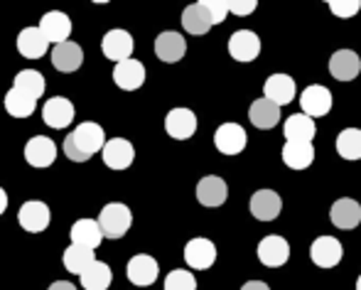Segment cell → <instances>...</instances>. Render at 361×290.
I'll list each match as a JSON object with an SVG mask.
<instances>
[{"label": "cell", "instance_id": "1", "mask_svg": "<svg viewBox=\"0 0 361 290\" xmlns=\"http://www.w3.org/2000/svg\"><path fill=\"white\" fill-rule=\"evenodd\" d=\"M104 145H106L104 128H101L99 123H94V121H84V123H79L72 133L64 138L62 150H64V155H67L69 160L86 162L91 155H94V152H99Z\"/></svg>", "mask_w": 361, "mask_h": 290}, {"label": "cell", "instance_id": "2", "mask_svg": "<svg viewBox=\"0 0 361 290\" xmlns=\"http://www.w3.org/2000/svg\"><path fill=\"white\" fill-rule=\"evenodd\" d=\"M96 224H99L101 234L106 238H121L128 234L130 224H133V212L126 205H121V202H111V205H106L101 210Z\"/></svg>", "mask_w": 361, "mask_h": 290}, {"label": "cell", "instance_id": "3", "mask_svg": "<svg viewBox=\"0 0 361 290\" xmlns=\"http://www.w3.org/2000/svg\"><path fill=\"white\" fill-rule=\"evenodd\" d=\"M300 106H302V114L307 119H319V116H327L332 111V91L322 84H312L300 94Z\"/></svg>", "mask_w": 361, "mask_h": 290}, {"label": "cell", "instance_id": "4", "mask_svg": "<svg viewBox=\"0 0 361 290\" xmlns=\"http://www.w3.org/2000/svg\"><path fill=\"white\" fill-rule=\"evenodd\" d=\"M101 49H104L106 59L118 64V62L130 59V54H133V49H135V42H133V37H130V32H126V30H109V32L104 35Z\"/></svg>", "mask_w": 361, "mask_h": 290}, {"label": "cell", "instance_id": "5", "mask_svg": "<svg viewBox=\"0 0 361 290\" xmlns=\"http://www.w3.org/2000/svg\"><path fill=\"white\" fill-rule=\"evenodd\" d=\"M216 261V246L204 236H197L187 241L185 246V263L195 271H207Z\"/></svg>", "mask_w": 361, "mask_h": 290}, {"label": "cell", "instance_id": "6", "mask_svg": "<svg viewBox=\"0 0 361 290\" xmlns=\"http://www.w3.org/2000/svg\"><path fill=\"white\" fill-rule=\"evenodd\" d=\"M228 54L236 62H253L261 54V37L251 30H236L228 37Z\"/></svg>", "mask_w": 361, "mask_h": 290}, {"label": "cell", "instance_id": "7", "mask_svg": "<svg viewBox=\"0 0 361 290\" xmlns=\"http://www.w3.org/2000/svg\"><path fill=\"white\" fill-rule=\"evenodd\" d=\"M39 32L47 40L49 44H59L67 42L69 35H72V20H69L67 13H59V10H52V13H44L42 20H39Z\"/></svg>", "mask_w": 361, "mask_h": 290}, {"label": "cell", "instance_id": "8", "mask_svg": "<svg viewBox=\"0 0 361 290\" xmlns=\"http://www.w3.org/2000/svg\"><path fill=\"white\" fill-rule=\"evenodd\" d=\"M49 219H52V212H49V207L44 205V202H39V200L25 202V205L20 207V212H18L20 226H23L25 231H30V234L44 231V229L49 226Z\"/></svg>", "mask_w": 361, "mask_h": 290}, {"label": "cell", "instance_id": "9", "mask_svg": "<svg viewBox=\"0 0 361 290\" xmlns=\"http://www.w3.org/2000/svg\"><path fill=\"white\" fill-rule=\"evenodd\" d=\"M290 258V243L278 234H271V236L261 238L258 243V261L266 268H281L283 263H288Z\"/></svg>", "mask_w": 361, "mask_h": 290}, {"label": "cell", "instance_id": "10", "mask_svg": "<svg viewBox=\"0 0 361 290\" xmlns=\"http://www.w3.org/2000/svg\"><path fill=\"white\" fill-rule=\"evenodd\" d=\"M342 243L334 236H317L310 246V258L319 268H334L342 261Z\"/></svg>", "mask_w": 361, "mask_h": 290}, {"label": "cell", "instance_id": "11", "mask_svg": "<svg viewBox=\"0 0 361 290\" xmlns=\"http://www.w3.org/2000/svg\"><path fill=\"white\" fill-rule=\"evenodd\" d=\"M101 155H104V162L111 167V170H128L135 160L133 145H130V140H126V138L106 140V145L101 147Z\"/></svg>", "mask_w": 361, "mask_h": 290}, {"label": "cell", "instance_id": "12", "mask_svg": "<svg viewBox=\"0 0 361 290\" xmlns=\"http://www.w3.org/2000/svg\"><path fill=\"white\" fill-rule=\"evenodd\" d=\"M246 143H248L246 131L238 123H221L214 133V145L224 155H238V152H243Z\"/></svg>", "mask_w": 361, "mask_h": 290}, {"label": "cell", "instance_id": "13", "mask_svg": "<svg viewBox=\"0 0 361 290\" xmlns=\"http://www.w3.org/2000/svg\"><path fill=\"white\" fill-rule=\"evenodd\" d=\"M165 131L170 138L187 140L197 133V116L190 109H172L165 116Z\"/></svg>", "mask_w": 361, "mask_h": 290}, {"label": "cell", "instance_id": "14", "mask_svg": "<svg viewBox=\"0 0 361 290\" xmlns=\"http://www.w3.org/2000/svg\"><path fill=\"white\" fill-rule=\"evenodd\" d=\"M126 273H128V281L133 283V286L147 288L157 281L160 268H157V261L150 256V253H138V256H133L128 261V271Z\"/></svg>", "mask_w": 361, "mask_h": 290}, {"label": "cell", "instance_id": "15", "mask_svg": "<svg viewBox=\"0 0 361 290\" xmlns=\"http://www.w3.org/2000/svg\"><path fill=\"white\" fill-rule=\"evenodd\" d=\"M42 119H44V123H47L49 128H54V131L67 128V126L74 121L72 101L64 99V96H52V99L42 106Z\"/></svg>", "mask_w": 361, "mask_h": 290}, {"label": "cell", "instance_id": "16", "mask_svg": "<svg viewBox=\"0 0 361 290\" xmlns=\"http://www.w3.org/2000/svg\"><path fill=\"white\" fill-rule=\"evenodd\" d=\"M114 81L118 89L123 91H135L145 84V64L138 62V59H126V62H118L114 67Z\"/></svg>", "mask_w": 361, "mask_h": 290}, {"label": "cell", "instance_id": "17", "mask_svg": "<svg viewBox=\"0 0 361 290\" xmlns=\"http://www.w3.org/2000/svg\"><path fill=\"white\" fill-rule=\"evenodd\" d=\"M25 160L32 167H49L57 160V145L47 135H35L25 145Z\"/></svg>", "mask_w": 361, "mask_h": 290}, {"label": "cell", "instance_id": "18", "mask_svg": "<svg viewBox=\"0 0 361 290\" xmlns=\"http://www.w3.org/2000/svg\"><path fill=\"white\" fill-rule=\"evenodd\" d=\"M81 62H84V49H81L76 42H72V40L59 42L52 47V64L57 72L72 74L81 67Z\"/></svg>", "mask_w": 361, "mask_h": 290}, {"label": "cell", "instance_id": "19", "mask_svg": "<svg viewBox=\"0 0 361 290\" xmlns=\"http://www.w3.org/2000/svg\"><path fill=\"white\" fill-rule=\"evenodd\" d=\"M329 219H332L334 226L342 229V231H352V229H357L359 222H361L359 202L352 200V197H342V200H337L332 205V210H329Z\"/></svg>", "mask_w": 361, "mask_h": 290}, {"label": "cell", "instance_id": "20", "mask_svg": "<svg viewBox=\"0 0 361 290\" xmlns=\"http://www.w3.org/2000/svg\"><path fill=\"white\" fill-rule=\"evenodd\" d=\"M263 91H266L263 99L273 101L276 106L290 104V101L295 99V94H298V89H295V79L288 74H271L266 79V84H263Z\"/></svg>", "mask_w": 361, "mask_h": 290}, {"label": "cell", "instance_id": "21", "mask_svg": "<svg viewBox=\"0 0 361 290\" xmlns=\"http://www.w3.org/2000/svg\"><path fill=\"white\" fill-rule=\"evenodd\" d=\"M281 210H283V200L278 192L258 190L251 197V215L258 222H273V219H278V215H281Z\"/></svg>", "mask_w": 361, "mask_h": 290}, {"label": "cell", "instance_id": "22", "mask_svg": "<svg viewBox=\"0 0 361 290\" xmlns=\"http://www.w3.org/2000/svg\"><path fill=\"white\" fill-rule=\"evenodd\" d=\"M359 72H361V59L352 49H339L329 59V74L337 81H352L357 79Z\"/></svg>", "mask_w": 361, "mask_h": 290}, {"label": "cell", "instance_id": "23", "mask_svg": "<svg viewBox=\"0 0 361 290\" xmlns=\"http://www.w3.org/2000/svg\"><path fill=\"white\" fill-rule=\"evenodd\" d=\"M283 135H286V143H312V138L317 135V126L305 114H293L283 126Z\"/></svg>", "mask_w": 361, "mask_h": 290}, {"label": "cell", "instance_id": "24", "mask_svg": "<svg viewBox=\"0 0 361 290\" xmlns=\"http://www.w3.org/2000/svg\"><path fill=\"white\" fill-rule=\"evenodd\" d=\"M226 195H228V187L219 175L202 177L200 185H197V200L204 207H221L226 202Z\"/></svg>", "mask_w": 361, "mask_h": 290}, {"label": "cell", "instance_id": "25", "mask_svg": "<svg viewBox=\"0 0 361 290\" xmlns=\"http://www.w3.org/2000/svg\"><path fill=\"white\" fill-rule=\"evenodd\" d=\"M185 52H187V42H185V37H182L180 32L157 35V40H155L157 59H162V62H167V64H175V62H180V59L185 57Z\"/></svg>", "mask_w": 361, "mask_h": 290}, {"label": "cell", "instance_id": "26", "mask_svg": "<svg viewBox=\"0 0 361 290\" xmlns=\"http://www.w3.org/2000/svg\"><path fill=\"white\" fill-rule=\"evenodd\" d=\"M248 119L258 131H271L281 121V106H276L268 99H256L248 109Z\"/></svg>", "mask_w": 361, "mask_h": 290}, {"label": "cell", "instance_id": "27", "mask_svg": "<svg viewBox=\"0 0 361 290\" xmlns=\"http://www.w3.org/2000/svg\"><path fill=\"white\" fill-rule=\"evenodd\" d=\"M69 236H72V243H76V246H84V248H91V251L99 248L101 241H104V234H101L96 219H79V222H74Z\"/></svg>", "mask_w": 361, "mask_h": 290}, {"label": "cell", "instance_id": "28", "mask_svg": "<svg viewBox=\"0 0 361 290\" xmlns=\"http://www.w3.org/2000/svg\"><path fill=\"white\" fill-rule=\"evenodd\" d=\"M79 278L84 290H109L111 281H114V271L104 261H94L79 273Z\"/></svg>", "mask_w": 361, "mask_h": 290}, {"label": "cell", "instance_id": "29", "mask_svg": "<svg viewBox=\"0 0 361 290\" xmlns=\"http://www.w3.org/2000/svg\"><path fill=\"white\" fill-rule=\"evenodd\" d=\"M47 47H49V42L42 37V32H39L37 28H25L23 32L18 35V52L23 54V57L39 59V57H44Z\"/></svg>", "mask_w": 361, "mask_h": 290}, {"label": "cell", "instance_id": "30", "mask_svg": "<svg viewBox=\"0 0 361 290\" xmlns=\"http://www.w3.org/2000/svg\"><path fill=\"white\" fill-rule=\"evenodd\" d=\"M182 28H185L190 35H197V37H200V35H207L212 28H214L209 15H207L204 5H202V0L185 8V13H182Z\"/></svg>", "mask_w": 361, "mask_h": 290}, {"label": "cell", "instance_id": "31", "mask_svg": "<svg viewBox=\"0 0 361 290\" xmlns=\"http://www.w3.org/2000/svg\"><path fill=\"white\" fill-rule=\"evenodd\" d=\"M283 162L290 170H307L314 162L312 143H286L283 145Z\"/></svg>", "mask_w": 361, "mask_h": 290}, {"label": "cell", "instance_id": "32", "mask_svg": "<svg viewBox=\"0 0 361 290\" xmlns=\"http://www.w3.org/2000/svg\"><path fill=\"white\" fill-rule=\"evenodd\" d=\"M35 109H37V101L30 99L23 91L10 89L8 94H5V111H8L13 119H30V116L35 114Z\"/></svg>", "mask_w": 361, "mask_h": 290}, {"label": "cell", "instance_id": "33", "mask_svg": "<svg viewBox=\"0 0 361 290\" xmlns=\"http://www.w3.org/2000/svg\"><path fill=\"white\" fill-rule=\"evenodd\" d=\"M13 89L23 91V94H27L30 99L37 101L39 96L44 94V76L39 72H35V69H25V72L15 74V81H13Z\"/></svg>", "mask_w": 361, "mask_h": 290}, {"label": "cell", "instance_id": "34", "mask_svg": "<svg viewBox=\"0 0 361 290\" xmlns=\"http://www.w3.org/2000/svg\"><path fill=\"white\" fill-rule=\"evenodd\" d=\"M337 152L344 160H361V131L359 128H344L337 135Z\"/></svg>", "mask_w": 361, "mask_h": 290}, {"label": "cell", "instance_id": "35", "mask_svg": "<svg viewBox=\"0 0 361 290\" xmlns=\"http://www.w3.org/2000/svg\"><path fill=\"white\" fill-rule=\"evenodd\" d=\"M94 261L96 258H94V251H91V248H84V246H76V243H72V246L64 251V268H67L69 273H76V276H79V273Z\"/></svg>", "mask_w": 361, "mask_h": 290}, {"label": "cell", "instance_id": "36", "mask_svg": "<svg viewBox=\"0 0 361 290\" xmlns=\"http://www.w3.org/2000/svg\"><path fill=\"white\" fill-rule=\"evenodd\" d=\"M165 290H197V281L190 271L185 268H177V271H170L165 278Z\"/></svg>", "mask_w": 361, "mask_h": 290}, {"label": "cell", "instance_id": "37", "mask_svg": "<svg viewBox=\"0 0 361 290\" xmlns=\"http://www.w3.org/2000/svg\"><path fill=\"white\" fill-rule=\"evenodd\" d=\"M327 8L337 18H354L361 10V0H327Z\"/></svg>", "mask_w": 361, "mask_h": 290}, {"label": "cell", "instance_id": "38", "mask_svg": "<svg viewBox=\"0 0 361 290\" xmlns=\"http://www.w3.org/2000/svg\"><path fill=\"white\" fill-rule=\"evenodd\" d=\"M202 5H204L207 15H209L212 25L224 23V18H226V15H228L226 0H202Z\"/></svg>", "mask_w": 361, "mask_h": 290}, {"label": "cell", "instance_id": "39", "mask_svg": "<svg viewBox=\"0 0 361 290\" xmlns=\"http://www.w3.org/2000/svg\"><path fill=\"white\" fill-rule=\"evenodd\" d=\"M226 8L228 13L238 15V18H246V15H251L258 8V3L256 0H226Z\"/></svg>", "mask_w": 361, "mask_h": 290}, {"label": "cell", "instance_id": "40", "mask_svg": "<svg viewBox=\"0 0 361 290\" xmlns=\"http://www.w3.org/2000/svg\"><path fill=\"white\" fill-rule=\"evenodd\" d=\"M241 290H271V288H268V283H263V281H248V283H243Z\"/></svg>", "mask_w": 361, "mask_h": 290}, {"label": "cell", "instance_id": "41", "mask_svg": "<svg viewBox=\"0 0 361 290\" xmlns=\"http://www.w3.org/2000/svg\"><path fill=\"white\" fill-rule=\"evenodd\" d=\"M49 290H76V286L69 281H54L52 286H49Z\"/></svg>", "mask_w": 361, "mask_h": 290}, {"label": "cell", "instance_id": "42", "mask_svg": "<svg viewBox=\"0 0 361 290\" xmlns=\"http://www.w3.org/2000/svg\"><path fill=\"white\" fill-rule=\"evenodd\" d=\"M8 210V195H5V190L0 187V215Z\"/></svg>", "mask_w": 361, "mask_h": 290}, {"label": "cell", "instance_id": "43", "mask_svg": "<svg viewBox=\"0 0 361 290\" xmlns=\"http://www.w3.org/2000/svg\"><path fill=\"white\" fill-rule=\"evenodd\" d=\"M357 290H361V276L357 278Z\"/></svg>", "mask_w": 361, "mask_h": 290}]
</instances>
